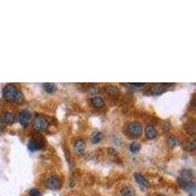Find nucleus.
Segmentation results:
<instances>
[{"label": "nucleus", "instance_id": "obj_1", "mask_svg": "<svg viewBox=\"0 0 196 196\" xmlns=\"http://www.w3.org/2000/svg\"><path fill=\"white\" fill-rule=\"evenodd\" d=\"M3 95L4 98L9 102L12 103H18L20 104L25 100V96L22 93V91L17 86L14 85H7L3 89Z\"/></svg>", "mask_w": 196, "mask_h": 196}, {"label": "nucleus", "instance_id": "obj_2", "mask_svg": "<svg viewBox=\"0 0 196 196\" xmlns=\"http://www.w3.org/2000/svg\"><path fill=\"white\" fill-rule=\"evenodd\" d=\"M192 181H193V173H192L191 171H189V170L182 171L179 176V185H181L182 188L186 189V190H189V189L194 186Z\"/></svg>", "mask_w": 196, "mask_h": 196}, {"label": "nucleus", "instance_id": "obj_3", "mask_svg": "<svg viewBox=\"0 0 196 196\" xmlns=\"http://www.w3.org/2000/svg\"><path fill=\"white\" fill-rule=\"evenodd\" d=\"M33 126L35 130L37 131H44L46 130L48 127H49V121L46 117L42 115H37L36 117L34 119Z\"/></svg>", "mask_w": 196, "mask_h": 196}, {"label": "nucleus", "instance_id": "obj_4", "mask_svg": "<svg viewBox=\"0 0 196 196\" xmlns=\"http://www.w3.org/2000/svg\"><path fill=\"white\" fill-rule=\"evenodd\" d=\"M127 131L131 136H140L143 133V128L137 122H131L127 126Z\"/></svg>", "mask_w": 196, "mask_h": 196}, {"label": "nucleus", "instance_id": "obj_5", "mask_svg": "<svg viewBox=\"0 0 196 196\" xmlns=\"http://www.w3.org/2000/svg\"><path fill=\"white\" fill-rule=\"evenodd\" d=\"M61 184H61L60 179L57 178V176H50L45 181V186L51 190H58L61 187Z\"/></svg>", "mask_w": 196, "mask_h": 196}, {"label": "nucleus", "instance_id": "obj_6", "mask_svg": "<svg viewBox=\"0 0 196 196\" xmlns=\"http://www.w3.org/2000/svg\"><path fill=\"white\" fill-rule=\"evenodd\" d=\"M31 118V113L28 110L22 111L20 115H19V123H20L23 127H26L30 123V120Z\"/></svg>", "mask_w": 196, "mask_h": 196}, {"label": "nucleus", "instance_id": "obj_7", "mask_svg": "<svg viewBox=\"0 0 196 196\" xmlns=\"http://www.w3.org/2000/svg\"><path fill=\"white\" fill-rule=\"evenodd\" d=\"M168 86L169 85H166V83H155V85H153L151 86L150 92H151V94L159 95V94H161L162 92L165 91Z\"/></svg>", "mask_w": 196, "mask_h": 196}, {"label": "nucleus", "instance_id": "obj_8", "mask_svg": "<svg viewBox=\"0 0 196 196\" xmlns=\"http://www.w3.org/2000/svg\"><path fill=\"white\" fill-rule=\"evenodd\" d=\"M42 147H43V142L40 139L37 138H31L28 143V148L31 151H33V152L41 149Z\"/></svg>", "mask_w": 196, "mask_h": 196}, {"label": "nucleus", "instance_id": "obj_9", "mask_svg": "<svg viewBox=\"0 0 196 196\" xmlns=\"http://www.w3.org/2000/svg\"><path fill=\"white\" fill-rule=\"evenodd\" d=\"M134 179H136L137 184H138L140 186H142V187H148L149 186V181H147V179H145V176H143L141 173H134Z\"/></svg>", "mask_w": 196, "mask_h": 196}, {"label": "nucleus", "instance_id": "obj_10", "mask_svg": "<svg viewBox=\"0 0 196 196\" xmlns=\"http://www.w3.org/2000/svg\"><path fill=\"white\" fill-rule=\"evenodd\" d=\"M145 133H146V136L148 137L149 139H154L157 136L156 128L154 127L153 125H147L145 128Z\"/></svg>", "mask_w": 196, "mask_h": 196}, {"label": "nucleus", "instance_id": "obj_11", "mask_svg": "<svg viewBox=\"0 0 196 196\" xmlns=\"http://www.w3.org/2000/svg\"><path fill=\"white\" fill-rule=\"evenodd\" d=\"M91 104L93 107L97 108V109H101L104 107L105 105V102H104V99L101 97V96H94L93 98H91Z\"/></svg>", "mask_w": 196, "mask_h": 196}, {"label": "nucleus", "instance_id": "obj_12", "mask_svg": "<svg viewBox=\"0 0 196 196\" xmlns=\"http://www.w3.org/2000/svg\"><path fill=\"white\" fill-rule=\"evenodd\" d=\"M2 122L4 124L11 125L15 122V116L11 112H4L2 115Z\"/></svg>", "mask_w": 196, "mask_h": 196}, {"label": "nucleus", "instance_id": "obj_13", "mask_svg": "<svg viewBox=\"0 0 196 196\" xmlns=\"http://www.w3.org/2000/svg\"><path fill=\"white\" fill-rule=\"evenodd\" d=\"M74 149H75L76 153L78 154H82L85 149V142L82 139H79L75 142V145H74Z\"/></svg>", "mask_w": 196, "mask_h": 196}, {"label": "nucleus", "instance_id": "obj_14", "mask_svg": "<svg viewBox=\"0 0 196 196\" xmlns=\"http://www.w3.org/2000/svg\"><path fill=\"white\" fill-rule=\"evenodd\" d=\"M104 90L107 94L111 96H116L119 93V88L115 85H106L104 87Z\"/></svg>", "mask_w": 196, "mask_h": 196}, {"label": "nucleus", "instance_id": "obj_15", "mask_svg": "<svg viewBox=\"0 0 196 196\" xmlns=\"http://www.w3.org/2000/svg\"><path fill=\"white\" fill-rule=\"evenodd\" d=\"M120 193L123 196H134L136 195V190H134L133 187L127 186V187H124L123 189H121Z\"/></svg>", "mask_w": 196, "mask_h": 196}, {"label": "nucleus", "instance_id": "obj_16", "mask_svg": "<svg viewBox=\"0 0 196 196\" xmlns=\"http://www.w3.org/2000/svg\"><path fill=\"white\" fill-rule=\"evenodd\" d=\"M42 87H43L44 90H45L46 92H48V93L54 92L57 88L55 83H52V82H44L42 85Z\"/></svg>", "mask_w": 196, "mask_h": 196}, {"label": "nucleus", "instance_id": "obj_17", "mask_svg": "<svg viewBox=\"0 0 196 196\" xmlns=\"http://www.w3.org/2000/svg\"><path fill=\"white\" fill-rule=\"evenodd\" d=\"M102 138H103V134H102L101 133H99V131H95V133H93L91 134V137H90L91 142L94 143V144L99 143L102 140Z\"/></svg>", "mask_w": 196, "mask_h": 196}, {"label": "nucleus", "instance_id": "obj_18", "mask_svg": "<svg viewBox=\"0 0 196 196\" xmlns=\"http://www.w3.org/2000/svg\"><path fill=\"white\" fill-rule=\"evenodd\" d=\"M179 144V140L175 136H170L168 139V145L170 147H175Z\"/></svg>", "mask_w": 196, "mask_h": 196}, {"label": "nucleus", "instance_id": "obj_19", "mask_svg": "<svg viewBox=\"0 0 196 196\" xmlns=\"http://www.w3.org/2000/svg\"><path fill=\"white\" fill-rule=\"evenodd\" d=\"M130 151L133 153H137L139 151V149H140V145L138 143H136V142H133V143H131L130 144Z\"/></svg>", "mask_w": 196, "mask_h": 196}, {"label": "nucleus", "instance_id": "obj_20", "mask_svg": "<svg viewBox=\"0 0 196 196\" xmlns=\"http://www.w3.org/2000/svg\"><path fill=\"white\" fill-rule=\"evenodd\" d=\"M28 193L30 196H40V191L36 188H31Z\"/></svg>", "mask_w": 196, "mask_h": 196}, {"label": "nucleus", "instance_id": "obj_21", "mask_svg": "<svg viewBox=\"0 0 196 196\" xmlns=\"http://www.w3.org/2000/svg\"><path fill=\"white\" fill-rule=\"evenodd\" d=\"M88 92L89 93H98L99 92V88L96 85H90L88 87Z\"/></svg>", "mask_w": 196, "mask_h": 196}, {"label": "nucleus", "instance_id": "obj_22", "mask_svg": "<svg viewBox=\"0 0 196 196\" xmlns=\"http://www.w3.org/2000/svg\"><path fill=\"white\" fill-rule=\"evenodd\" d=\"M128 86H133V87H143V86L146 85V83L144 82H139V83H127Z\"/></svg>", "mask_w": 196, "mask_h": 196}, {"label": "nucleus", "instance_id": "obj_23", "mask_svg": "<svg viewBox=\"0 0 196 196\" xmlns=\"http://www.w3.org/2000/svg\"><path fill=\"white\" fill-rule=\"evenodd\" d=\"M3 128H4V123L2 121H0V130H3Z\"/></svg>", "mask_w": 196, "mask_h": 196}, {"label": "nucleus", "instance_id": "obj_24", "mask_svg": "<svg viewBox=\"0 0 196 196\" xmlns=\"http://www.w3.org/2000/svg\"><path fill=\"white\" fill-rule=\"evenodd\" d=\"M157 196H166V195H164V194H159V195H157Z\"/></svg>", "mask_w": 196, "mask_h": 196}]
</instances>
